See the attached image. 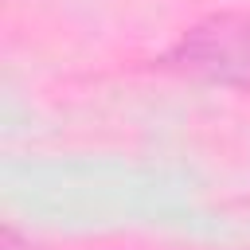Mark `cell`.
Wrapping results in <instances>:
<instances>
[{
    "label": "cell",
    "instance_id": "obj_1",
    "mask_svg": "<svg viewBox=\"0 0 250 250\" xmlns=\"http://www.w3.org/2000/svg\"><path fill=\"white\" fill-rule=\"evenodd\" d=\"M168 59L211 78H250V12L215 16L191 27Z\"/></svg>",
    "mask_w": 250,
    "mask_h": 250
}]
</instances>
